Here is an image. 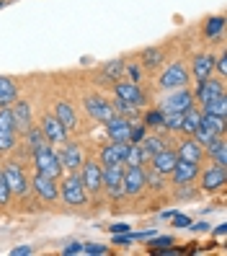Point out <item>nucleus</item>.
I'll return each instance as SVG.
<instances>
[{"mask_svg":"<svg viewBox=\"0 0 227 256\" xmlns=\"http://www.w3.org/2000/svg\"><path fill=\"white\" fill-rule=\"evenodd\" d=\"M59 200L70 207L88 204V192L83 186V178L78 171H70V176H65V182H59Z\"/></svg>","mask_w":227,"mask_h":256,"instance_id":"obj_1","label":"nucleus"},{"mask_svg":"<svg viewBox=\"0 0 227 256\" xmlns=\"http://www.w3.org/2000/svg\"><path fill=\"white\" fill-rule=\"evenodd\" d=\"M217 72H220V78H225V75H227V54H220L217 57Z\"/></svg>","mask_w":227,"mask_h":256,"instance_id":"obj_40","label":"nucleus"},{"mask_svg":"<svg viewBox=\"0 0 227 256\" xmlns=\"http://www.w3.org/2000/svg\"><path fill=\"white\" fill-rule=\"evenodd\" d=\"M80 178H83V186L88 194H93V197H101L103 192V166L98 160H83L80 166Z\"/></svg>","mask_w":227,"mask_h":256,"instance_id":"obj_5","label":"nucleus"},{"mask_svg":"<svg viewBox=\"0 0 227 256\" xmlns=\"http://www.w3.org/2000/svg\"><path fill=\"white\" fill-rule=\"evenodd\" d=\"M212 160H215V166H222V168H227V142H225V134H220V138H215L209 145H207V153Z\"/></svg>","mask_w":227,"mask_h":256,"instance_id":"obj_26","label":"nucleus"},{"mask_svg":"<svg viewBox=\"0 0 227 256\" xmlns=\"http://www.w3.org/2000/svg\"><path fill=\"white\" fill-rule=\"evenodd\" d=\"M194 94L189 91V88H176V91H168V96H163V101H160V112L163 114H184L186 109H191L194 106Z\"/></svg>","mask_w":227,"mask_h":256,"instance_id":"obj_4","label":"nucleus"},{"mask_svg":"<svg viewBox=\"0 0 227 256\" xmlns=\"http://www.w3.org/2000/svg\"><path fill=\"white\" fill-rule=\"evenodd\" d=\"M65 254H67V256H75V254H83V244H70V246L65 248Z\"/></svg>","mask_w":227,"mask_h":256,"instance_id":"obj_44","label":"nucleus"},{"mask_svg":"<svg viewBox=\"0 0 227 256\" xmlns=\"http://www.w3.org/2000/svg\"><path fill=\"white\" fill-rule=\"evenodd\" d=\"M31 189L36 192V197L44 202H57L59 200V186H57V178H49L44 174H34L31 178Z\"/></svg>","mask_w":227,"mask_h":256,"instance_id":"obj_11","label":"nucleus"},{"mask_svg":"<svg viewBox=\"0 0 227 256\" xmlns=\"http://www.w3.org/2000/svg\"><path fill=\"white\" fill-rule=\"evenodd\" d=\"M176 156H178V160L202 163V160H204V150H202V145L196 142L194 138H186V140H181V142H178V148H176Z\"/></svg>","mask_w":227,"mask_h":256,"instance_id":"obj_20","label":"nucleus"},{"mask_svg":"<svg viewBox=\"0 0 227 256\" xmlns=\"http://www.w3.org/2000/svg\"><path fill=\"white\" fill-rule=\"evenodd\" d=\"M106 124V134H109L111 142H129V132H132V122L122 114H114Z\"/></svg>","mask_w":227,"mask_h":256,"instance_id":"obj_13","label":"nucleus"},{"mask_svg":"<svg viewBox=\"0 0 227 256\" xmlns=\"http://www.w3.org/2000/svg\"><path fill=\"white\" fill-rule=\"evenodd\" d=\"M127 150H129V142H109V145L101 150L98 163H101V166H116V163H124Z\"/></svg>","mask_w":227,"mask_h":256,"instance_id":"obj_19","label":"nucleus"},{"mask_svg":"<svg viewBox=\"0 0 227 256\" xmlns=\"http://www.w3.org/2000/svg\"><path fill=\"white\" fill-rule=\"evenodd\" d=\"M16 124H13L10 109H0V156H8L16 148Z\"/></svg>","mask_w":227,"mask_h":256,"instance_id":"obj_8","label":"nucleus"},{"mask_svg":"<svg viewBox=\"0 0 227 256\" xmlns=\"http://www.w3.org/2000/svg\"><path fill=\"white\" fill-rule=\"evenodd\" d=\"M222 26H225V16H215V18H209V21L204 24V36H207V39L220 36Z\"/></svg>","mask_w":227,"mask_h":256,"instance_id":"obj_35","label":"nucleus"},{"mask_svg":"<svg viewBox=\"0 0 227 256\" xmlns=\"http://www.w3.org/2000/svg\"><path fill=\"white\" fill-rule=\"evenodd\" d=\"M54 116L65 124L67 132H70V130H78V114H75V109H72V104H70V101H57Z\"/></svg>","mask_w":227,"mask_h":256,"instance_id":"obj_25","label":"nucleus"},{"mask_svg":"<svg viewBox=\"0 0 227 256\" xmlns=\"http://www.w3.org/2000/svg\"><path fill=\"white\" fill-rule=\"evenodd\" d=\"M26 254H31V248H28V246H18V248L10 251V256H26Z\"/></svg>","mask_w":227,"mask_h":256,"instance_id":"obj_46","label":"nucleus"},{"mask_svg":"<svg viewBox=\"0 0 227 256\" xmlns=\"http://www.w3.org/2000/svg\"><path fill=\"white\" fill-rule=\"evenodd\" d=\"M199 122H202V112L199 109H186L184 112V119H181V132H186V134H191L196 127H199Z\"/></svg>","mask_w":227,"mask_h":256,"instance_id":"obj_32","label":"nucleus"},{"mask_svg":"<svg viewBox=\"0 0 227 256\" xmlns=\"http://www.w3.org/2000/svg\"><path fill=\"white\" fill-rule=\"evenodd\" d=\"M3 176H5V182H8V189L13 194V200H23L26 194L31 192V182H28L26 171L18 166V160H8L3 166Z\"/></svg>","mask_w":227,"mask_h":256,"instance_id":"obj_2","label":"nucleus"},{"mask_svg":"<svg viewBox=\"0 0 227 256\" xmlns=\"http://www.w3.org/2000/svg\"><path fill=\"white\" fill-rule=\"evenodd\" d=\"M227 119H222V116H215V114H202V122H199V127H204L207 132H212L215 138H220V134H225V130H227Z\"/></svg>","mask_w":227,"mask_h":256,"instance_id":"obj_29","label":"nucleus"},{"mask_svg":"<svg viewBox=\"0 0 227 256\" xmlns=\"http://www.w3.org/2000/svg\"><path fill=\"white\" fill-rule=\"evenodd\" d=\"M160 88L163 91H176V88H186L189 86V72H186V68H184V62H173V65H168L163 70V75H160Z\"/></svg>","mask_w":227,"mask_h":256,"instance_id":"obj_7","label":"nucleus"},{"mask_svg":"<svg viewBox=\"0 0 227 256\" xmlns=\"http://www.w3.org/2000/svg\"><path fill=\"white\" fill-rule=\"evenodd\" d=\"M171 220H173V225H176V228H189V225H191V220H189L186 215H173Z\"/></svg>","mask_w":227,"mask_h":256,"instance_id":"obj_41","label":"nucleus"},{"mask_svg":"<svg viewBox=\"0 0 227 256\" xmlns=\"http://www.w3.org/2000/svg\"><path fill=\"white\" fill-rule=\"evenodd\" d=\"M114 94H116V98H122V101L132 104V106H137V109L145 104V94L137 88V83H132V80H116Z\"/></svg>","mask_w":227,"mask_h":256,"instance_id":"obj_16","label":"nucleus"},{"mask_svg":"<svg viewBox=\"0 0 227 256\" xmlns=\"http://www.w3.org/2000/svg\"><path fill=\"white\" fill-rule=\"evenodd\" d=\"M140 57H142L140 62H142L147 70H155V68H160V65L165 62V52H163L160 47H150V50H145Z\"/></svg>","mask_w":227,"mask_h":256,"instance_id":"obj_31","label":"nucleus"},{"mask_svg":"<svg viewBox=\"0 0 227 256\" xmlns=\"http://www.w3.org/2000/svg\"><path fill=\"white\" fill-rule=\"evenodd\" d=\"M150 160H153V171H158L160 176H168V174L173 171V166H176L178 156H176V150L165 148V150H160V153H155Z\"/></svg>","mask_w":227,"mask_h":256,"instance_id":"obj_22","label":"nucleus"},{"mask_svg":"<svg viewBox=\"0 0 227 256\" xmlns=\"http://www.w3.org/2000/svg\"><path fill=\"white\" fill-rule=\"evenodd\" d=\"M18 101V88L13 83V78L0 75V109H10Z\"/></svg>","mask_w":227,"mask_h":256,"instance_id":"obj_24","label":"nucleus"},{"mask_svg":"<svg viewBox=\"0 0 227 256\" xmlns=\"http://www.w3.org/2000/svg\"><path fill=\"white\" fill-rule=\"evenodd\" d=\"M10 200H13V194H10V189H8V182H5V176L0 174V207H5Z\"/></svg>","mask_w":227,"mask_h":256,"instance_id":"obj_38","label":"nucleus"},{"mask_svg":"<svg viewBox=\"0 0 227 256\" xmlns=\"http://www.w3.org/2000/svg\"><path fill=\"white\" fill-rule=\"evenodd\" d=\"M202 114H215V116H222L227 119V96H217V98H212V101H204L202 104Z\"/></svg>","mask_w":227,"mask_h":256,"instance_id":"obj_30","label":"nucleus"},{"mask_svg":"<svg viewBox=\"0 0 227 256\" xmlns=\"http://www.w3.org/2000/svg\"><path fill=\"white\" fill-rule=\"evenodd\" d=\"M196 178H199V184H202L204 192H217V189H222L227 184V171L222 168V166H209V168L199 171Z\"/></svg>","mask_w":227,"mask_h":256,"instance_id":"obj_14","label":"nucleus"},{"mask_svg":"<svg viewBox=\"0 0 227 256\" xmlns=\"http://www.w3.org/2000/svg\"><path fill=\"white\" fill-rule=\"evenodd\" d=\"M124 163H116V166H103V192H109L111 197H124V186H122V178H124Z\"/></svg>","mask_w":227,"mask_h":256,"instance_id":"obj_10","label":"nucleus"},{"mask_svg":"<svg viewBox=\"0 0 227 256\" xmlns=\"http://www.w3.org/2000/svg\"><path fill=\"white\" fill-rule=\"evenodd\" d=\"M49 142H47V134H44V130L39 127V124H31L26 130V150L28 153H36V150H41V148H47Z\"/></svg>","mask_w":227,"mask_h":256,"instance_id":"obj_27","label":"nucleus"},{"mask_svg":"<svg viewBox=\"0 0 227 256\" xmlns=\"http://www.w3.org/2000/svg\"><path fill=\"white\" fill-rule=\"evenodd\" d=\"M140 148H142L145 158L150 160V158H153L155 153H160V150H165L168 145H165V138H163V134H150V138H142Z\"/></svg>","mask_w":227,"mask_h":256,"instance_id":"obj_28","label":"nucleus"},{"mask_svg":"<svg viewBox=\"0 0 227 256\" xmlns=\"http://www.w3.org/2000/svg\"><path fill=\"white\" fill-rule=\"evenodd\" d=\"M212 70H215V57H212V54H196L194 57L191 72H194V78H196V86H199L202 80H207L209 75H212Z\"/></svg>","mask_w":227,"mask_h":256,"instance_id":"obj_23","label":"nucleus"},{"mask_svg":"<svg viewBox=\"0 0 227 256\" xmlns=\"http://www.w3.org/2000/svg\"><path fill=\"white\" fill-rule=\"evenodd\" d=\"M122 186H124V197H137L147 186V174L142 171V166H137V168H124Z\"/></svg>","mask_w":227,"mask_h":256,"instance_id":"obj_12","label":"nucleus"},{"mask_svg":"<svg viewBox=\"0 0 227 256\" xmlns=\"http://www.w3.org/2000/svg\"><path fill=\"white\" fill-rule=\"evenodd\" d=\"M171 244H173L171 238H158V240H153V244H150V246H153V248H158V251H165V248H168Z\"/></svg>","mask_w":227,"mask_h":256,"instance_id":"obj_42","label":"nucleus"},{"mask_svg":"<svg viewBox=\"0 0 227 256\" xmlns=\"http://www.w3.org/2000/svg\"><path fill=\"white\" fill-rule=\"evenodd\" d=\"M171 176H173V184L184 189V186H189V184H194V182H196V176H199V163L176 160V166H173Z\"/></svg>","mask_w":227,"mask_h":256,"instance_id":"obj_15","label":"nucleus"},{"mask_svg":"<svg viewBox=\"0 0 227 256\" xmlns=\"http://www.w3.org/2000/svg\"><path fill=\"white\" fill-rule=\"evenodd\" d=\"M142 124H145V127H163V112H160V109L147 112L145 119H142Z\"/></svg>","mask_w":227,"mask_h":256,"instance_id":"obj_37","label":"nucleus"},{"mask_svg":"<svg viewBox=\"0 0 227 256\" xmlns=\"http://www.w3.org/2000/svg\"><path fill=\"white\" fill-rule=\"evenodd\" d=\"M83 254L101 256V254H109V248H106V246H98V244H85V246H83Z\"/></svg>","mask_w":227,"mask_h":256,"instance_id":"obj_39","label":"nucleus"},{"mask_svg":"<svg viewBox=\"0 0 227 256\" xmlns=\"http://www.w3.org/2000/svg\"><path fill=\"white\" fill-rule=\"evenodd\" d=\"M83 106H85L88 116L96 119V122H109V119L116 114L114 106H111V101H106V96H101V94L85 96V98H83Z\"/></svg>","mask_w":227,"mask_h":256,"instance_id":"obj_6","label":"nucleus"},{"mask_svg":"<svg viewBox=\"0 0 227 256\" xmlns=\"http://www.w3.org/2000/svg\"><path fill=\"white\" fill-rule=\"evenodd\" d=\"M31 158H34V168H36V174H44V176H49V178H59L62 176V163H59V158H57V153L52 150V145H47V148H41V150H36V153H31Z\"/></svg>","mask_w":227,"mask_h":256,"instance_id":"obj_3","label":"nucleus"},{"mask_svg":"<svg viewBox=\"0 0 227 256\" xmlns=\"http://www.w3.org/2000/svg\"><path fill=\"white\" fill-rule=\"evenodd\" d=\"M111 233H129V225L116 222V225H111Z\"/></svg>","mask_w":227,"mask_h":256,"instance_id":"obj_45","label":"nucleus"},{"mask_svg":"<svg viewBox=\"0 0 227 256\" xmlns=\"http://www.w3.org/2000/svg\"><path fill=\"white\" fill-rule=\"evenodd\" d=\"M10 116H13V124H16L18 132H26L28 127L34 124V114H31V106L28 101H16L10 106Z\"/></svg>","mask_w":227,"mask_h":256,"instance_id":"obj_21","label":"nucleus"},{"mask_svg":"<svg viewBox=\"0 0 227 256\" xmlns=\"http://www.w3.org/2000/svg\"><path fill=\"white\" fill-rule=\"evenodd\" d=\"M132 240H134V238H132L129 233H127V236H122V233H114V244H116V246H124V244L129 246Z\"/></svg>","mask_w":227,"mask_h":256,"instance_id":"obj_43","label":"nucleus"},{"mask_svg":"<svg viewBox=\"0 0 227 256\" xmlns=\"http://www.w3.org/2000/svg\"><path fill=\"white\" fill-rule=\"evenodd\" d=\"M142 163H147L142 148H140V145H129L127 158H124V166H127V168H137V166H142Z\"/></svg>","mask_w":227,"mask_h":256,"instance_id":"obj_34","label":"nucleus"},{"mask_svg":"<svg viewBox=\"0 0 227 256\" xmlns=\"http://www.w3.org/2000/svg\"><path fill=\"white\" fill-rule=\"evenodd\" d=\"M39 127L44 130V134H47V142L49 145H54V148L59 145V148H62L67 142V130H65V124L59 122L54 114H44L39 119Z\"/></svg>","mask_w":227,"mask_h":256,"instance_id":"obj_9","label":"nucleus"},{"mask_svg":"<svg viewBox=\"0 0 227 256\" xmlns=\"http://www.w3.org/2000/svg\"><path fill=\"white\" fill-rule=\"evenodd\" d=\"M57 158H59V163H62V168H67V171H80V166H83V150H80V145L78 142H65L62 145V153H57Z\"/></svg>","mask_w":227,"mask_h":256,"instance_id":"obj_17","label":"nucleus"},{"mask_svg":"<svg viewBox=\"0 0 227 256\" xmlns=\"http://www.w3.org/2000/svg\"><path fill=\"white\" fill-rule=\"evenodd\" d=\"M111 106H114L116 114H122V116H134V114H137V106H132V104H127V101H122V98H114Z\"/></svg>","mask_w":227,"mask_h":256,"instance_id":"obj_36","label":"nucleus"},{"mask_svg":"<svg viewBox=\"0 0 227 256\" xmlns=\"http://www.w3.org/2000/svg\"><path fill=\"white\" fill-rule=\"evenodd\" d=\"M225 94V83H222V78H209L207 80H202L199 83V88H196V96H194V101L196 104H204V101H212V98H217V96H222Z\"/></svg>","mask_w":227,"mask_h":256,"instance_id":"obj_18","label":"nucleus"},{"mask_svg":"<svg viewBox=\"0 0 227 256\" xmlns=\"http://www.w3.org/2000/svg\"><path fill=\"white\" fill-rule=\"evenodd\" d=\"M124 72H127V62H124V60H111V62L103 68V75H106L109 80H114V83L122 80Z\"/></svg>","mask_w":227,"mask_h":256,"instance_id":"obj_33","label":"nucleus"}]
</instances>
